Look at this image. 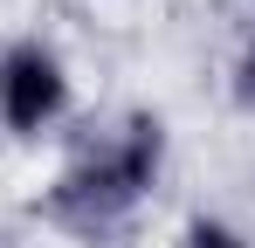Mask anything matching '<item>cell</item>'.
<instances>
[{
	"mask_svg": "<svg viewBox=\"0 0 255 248\" xmlns=\"http://www.w3.org/2000/svg\"><path fill=\"white\" fill-rule=\"evenodd\" d=\"M69 104H76V83H69V62L55 41L42 35L0 41V131L14 145H42L69 118Z\"/></svg>",
	"mask_w": 255,
	"mask_h": 248,
	"instance_id": "7a4b0ae2",
	"label": "cell"
},
{
	"mask_svg": "<svg viewBox=\"0 0 255 248\" xmlns=\"http://www.w3.org/2000/svg\"><path fill=\"white\" fill-rule=\"evenodd\" d=\"M179 248H255L228 214H186V228H179Z\"/></svg>",
	"mask_w": 255,
	"mask_h": 248,
	"instance_id": "3957f363",
	"label": "cell"
},
{
	"mask_svg": "<svg viewBox=\"0 0 255 248\" xmlns=\"http://www.w3.org/2000/svg\"><path fill=\"white\" fill-rule=\"evenodd\" d=\"M228 104H235L242 118H255V28L242 35L235 62H228Z\"/></svg>",
	"mask_w": 255,
	"mask_h": 248,
	"instance_id": "277c9868",
	"label": "cell"
},
{
	"mask_svg": "<svg viewBox=\"0 0 255 248\" xmlns=\"http://www.w3.org/2000/svg\"><path fill=\"white\" fill-rule=\"evenodd\" d=\"M172 165V131L159 111H125L118 124H104L97 138H83L69 159H62V172L42 186V200H35V214H42L55 235H69V242H118L131 221L145 214V200L159 193V179H166Z\"/></svg>",
	"mask_w": 255,
	"mask_h": 248,
	"instance_id": "6da1fadb",
	"label": "cell"
}]
</instances>
